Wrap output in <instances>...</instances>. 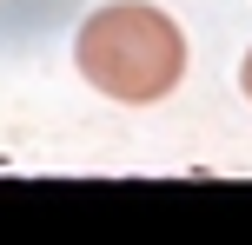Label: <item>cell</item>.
Returning a JSON list of instances; mask_svg holds the SVG:
<instances>
[{
	"label": "cell",
	"mask_w": 252,
	"mask_h": 245,
	"mask_svg": "<svg viewBox=\"0 0 252 245\" xmlns=\"http://www.w3.org/2000/svg\"><path fill=\"white\" fill-rule=\"evenodd\" d=\"M239 93L252 100V47H246V60H239Z\"/></svg>",
	"instance_id": "2"
},
{
	"label": "cell",
	"mask_w": 252,
	"mask_h": 245,
	"mask_svg": "<svg viewBox=\"0 0 252 245\" xmlns=\"http://www.w3.org/2000/svg\"><path fill=\"white\" fill-rule=\"evenodd\" d=\"M186 60V27L153 0H106L73 33V73L120 106H159L179 93Z\"/></svg>",
	"instance_id": "1"
}]
</instances>
